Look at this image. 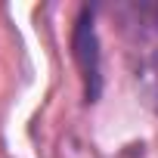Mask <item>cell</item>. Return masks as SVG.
I'll list each match as a JSON object with an SVG mask.
<instances>
[{
    "label": "cell",
    "instance_id": "cell-2",
    "mask_svg": "<svg viewBox=\"0 0 158 158\" xmlns=\"http://www.w3.org/2000/svg\"><path fill=\"white\" fill-rule=\"evenodd\" d=\"M112 16L133 44H158V0H124L112 6Z\"/></svg>",
    "mask_w": 158,
    "mask_h": 158
},
{
    "label": "cell",
    "instance_id": "cell-1",
    "mask_svg": "<svg viewBox=\"0 0 158 158\" xmlns=\"http://www.w3.org/2000/svg\"><path fill=\"white\" fill-rule=\"evenodd\" d=\"M99 3H81L71 22V37H68V50H71V62L81 77V96L84 106L93 109L99 106L102 93H106V68H102V37H99Z\"/></svg>",
    "mask_w": 158,
    "mask_h": 158
}]
</instances>
